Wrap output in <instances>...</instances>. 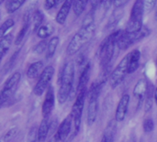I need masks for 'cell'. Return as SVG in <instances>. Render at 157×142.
Here are the masks:
<instances>
[{"label": "cell", "instance_id": "7c38bea8", "mask_svg": "<svg viewBox=\"0 0 157 142\" xmlns=\"http://www.w3.org/2000/svg\"><path fill=\"white\" fill-rule=\"evenodd\" d=\"M130 95L125 93L122 95V96L121 97L117 108H116V112H115V121L116 122H122L128 114L129 111V105H130Z\"/></svg>", "mask_w": 157, "mask_h": 142}, {"label": "cell", "instance_id": "60d3db41", "mask_svg": "<svg viewBox=\"0 0 157 142\" xmlns=\"http://www.w3.org/2000/svg\"><path fill=\"white\" fill-rule=\"evenodd\" d=\"M155 103L156 104L157 106V87L155 88Z\"/></svg>", "mask_w": 157, "mask_h": 142}, {"label": "cell", "instance_id": "5bb4252c", "mask_svg": "<svg viewBox=\"0 0 157 142\" xmlns=\"http://www.w3.org/2000/svg\"><path fill=\"white\" fill-rule=\"evenodd\" d=\"M148 84L149 83L145 79H140L133 88V95L137 99L138 107L144 101V98L148 90Z\"/></svg>", "mask_w": 157, "mask_h": 142}, {"label": "cell", "instance_id": "3957f363", "mask_svg": "<svg viewBox=\"0 0 157 142\" xmlns=\"http://www.w3.org/2000/svg\"><path fill=\"white\" fill-rule=\"evenodd\" d=\"M121 30H117L109 34L104 40L101 42L98 50V58L100 62V67L102 70H109L110 67L111 61L113 59V55L115 52V49L117 47V40Z\"/></svg>", "mask_w": 157, "mask_h": 142}, {"label": "cell", "instance_id": "f35d334b", "mask_svg": "<svg viewBox=\"0 0 157 142\" xmlns=\"http://www.w3.org/2000/svg\"><path fill=\"white\" fill-rule=\"evenodd\" d=\"M129 0H114V6L116 8H121Z\"/></svg>", "mask_w": 157, "mask_h": 142}, {"label": "cell", "instance_id": "ab89813d", "mask_svg": "<svg viewBox=\"0 0 157 142\" xmlns=\"http://www.w3.org/2000/svg\"><path fill=\"white\" fill-rule=\"evenodd\" d=\"M48 142H59V140H58V139L56 138V136L55 135H53V137L49 140Z\"/></svg>", "mask_w": 157, "mask_h": 142}, {"label": "cell", "instance_id": "277c9868", "mask_svg": "<svg viewBox=\"0 0 157 142\" xmlns=\"http://www.w3.org/2000/svg\"><path fill=\"white\" fill-rule=\"evenodd\" d=\"M104 83H105V79L95 82L92 84L89 90L87 91L88 106L86 111V123L88 126L94 125V123L97 120L98 112V98Z\"/></svg>", "mask_w": 157, "mask_h": 142}, {"label": "cell", "instance_id": "6da1fadb", "mask_svg": "<svg viewBox=\"0 0 157 142\" xmlns=\"http://www.w3.org/2000/svg\"><path fill=\"white\" fill-rule=\"evenodd\" d=\"M95 33H96V25L94 22L83 25L81 28L71 39L66 49L67 54L74 55L77 53L86 44H87L94 38Z\"/></svg>", "mask_w": 157, "mask_h": 142}, {"label": "cell", "instance_id": "ee69618b", "mask_svg": "<svg viewBox=\"0 0 157 142\" xmlns=\"http://www.w3.org/2000/svg\"><path fill=\"white\" fill-rule=\"evenodd\" d=\"M156 64H157V57H156Z\"/></svg>", "mask_w": 157, "mask_h": 142}, {"label": "cell", "instance_id": "d590c367", "mask_svg": "<svg viewBox=\"0 0 157 142\" xmlns=\"http://www.w3.org/2000/svg\"><path fill=\"white\" fill-rule=\"evenodd\" d=\"M157 0H144V12H151L154 10V8L156 6Z\"/></svg>", "mask_w": 157, "mask_h": 142}, {"label": "cell", "instance_id": "484cf974", "mask_svg": "<svg viewBox=\"0 0 157 142\" xmlns=\"http://www.w3.org/2000/svg\"><path fill=\"white\" fill-rule=\"evenodd\" d=\"M89 1L90 0H74L73 1V10L76 17H80L83 14Z\"/></svg>", "mask_w": 157, "mask_h": 142}, {"label": "cell", "instance_id": "e0dca14e", "mask_svg": "<svg viewBox=\"0 0 157 142\" xmlns=\"http://www.w3.org/2000/svg\"><path fill=\"white\" fill-rule=\"evenodd\" d=\"M90 73H91V65L89 62H87L83 67V70L80 73L78 84H77V89H76L77 92L87 88V84H88L89 78H90Z\"/></svg>", "mask_w": 157, "mask_h": 142}, {"label": "cell", "instance_id": "f1b7e54d", "mask_svg": "<svg viewBox=\"0 0 157 142\" xmlns=\"http://www.w3.org/2000/svg\"><path fill=\"white\" fill-rule=\"evenodd\" d=\"M29 26H30V23L29 22H24L22 28H20L19 32L17 33V37L15 39V44L16 45L21 44V42L23 41L25 36L27 35V33H28V31L29 29Z\"/></svg>", "mask_w": 157, "mask_h": 142}, {"label": "cell", "instance_id": "8fae6325", "mask_svg": "<svg viewBox=\"0 0 157 142\" xmlns=\"http://www.w3.org/2000/svg\"><path fill=\"white\" fill-rule=\"evenodd\" d=\"M55 105V95L52 86H49L46 90L45 97L41 106V114L43 118H50Z\"/></svg>", "mask_w": 157, "mask_h": 142}, {"label": "cell", "instance_id": "f6af8a7d", "mask_svg": "<svg viewBox=\"0 0 157 142\" xmlns=\"http://www.w3.org/2000/svg\"><path fill=\"white\" fill-rule=\"evenodd\" d=\"M0 15H1V14H0Z\"/></svg>", "mask_w": 157, "mask_h": 142}, {"label": "cell", "instance_id": "d4e9b609", "mask_svg": "<svg viewBox=\"0 0 157 142\" xmlns=\"http://www.w3.org/2000/svg\"><path fill=\"white\" fill-rule=\"evenodd\" d=\"M26 2V0H6V10L8 14H13L18 10L21 6Z\"/></svg>", "mask_w": 157, "mask_h": 142}, {"label": "cell", "instance_id": "52a82bcc", "mask_svg": "<svg viewBox=\"0 0 157 142\" xmlns=\"http://www.w3.org/2000/svg\"><path fill=\"white\" fill-rule=\"evenodd\" d=\"M144 0H135L131 15L130 19L127 24L126 31L128 32H137L141 30L144 27Z\"/></svg>", "mask_w": 157, "mask_h": 142}, {"label": "cell", "instance_id": "ba28073f", "mask_svg": "<svg viewBox=\"0 0 157 142\" xmlns=\"http://www.w3.org/2000/svg\"><path fill=\"white\" fill-rule=\"evenodd\" d=\"M128 63H129V57L128 54L125 55L122 60L119 62V64L115 67V69L109 74V85L112 89L117 88L126 78L128 73Z\"/></svg>", "mask_w": 157, "mask_h": 142}, {"label": "cell", "instance_id": "9c48e42d", "mask_svg": "<svg viewBox=\"0 0 157 142\" xmlns=\"http://www.w3.org/2000/svg\"><path fill=\"white\" fill-rule=\"evenodd\" d=\"M21 74L18 72L14 73L5 83L1 92H0V106L4 105L14 95L18 83L20 81Z\"/></svg>", "mask_w": 157, "mask_h": 142}, {"label": "cell", "instance_id": "4316f807", "mask_svg": "<svg viewBox=\"0 0 157 142\" xmlns=\"http://www.w3.org/2000/svg\"><path fill=\"white\" fill-rule=\"evenodd\" d=\"M44 19V16L42 14V12L39 9H35L32 17H31V22H32V26H33V31H37L38 28L42 25Z\"/></svg>", "mask_w": 157, "mask_h": 142}, {"label": "cell", "instance_id": "cb8c5ba5", "mask_svg": "<svg viewBox=\"0 0 157 142\" xmlns=\"http://www.w3.org/2000/svg\"><path fill=\"white\" fill-rule=\"evenodd\" d=\"M58 44H59V37H57V36L52 37L49 40L47 49H46V58L47 59H51L53 57V55L56 51V49L58 47Z\"/></svg>", "mask_w": 157, "mask_h": 142}, {"label": "cell", "instance_id": "7a4b0ae2", "mask_svg": "<svg viewBox=\"0 0 157 142\" xmlns=\"http://www.w3.org/2000/svg\"><path fill=\"white\" fill-rule=\"evenodd\" d=\"M75 80V64L73 62H68L64 64L60 77H59V91H58V102L63 105L70 96L73 89Z\"/></svg>", "mask_w": 157, "mask_h": 142}, {"label": "cell", "instance_id": "4dcf8cb0", "mask_svg": "<svg viewBox=\"0 0 157 142\" xmlns=\"http://www.w3.org/2000/svg\"><path fill=\"white\" fill-rule=\"evenodd\" d=\"M122 14H123V13H122L121 11L116 10V11L112 14V16H111V17H110V19H109V23H108L109 28L116 26V25L118 24V22L120 21V19H121Z\"/></svg>", "mask_w": 157, "mask_h": 142}, {"label": "cell", "instance_id": "8992f818", "mask_svg": "<svg viewBox=\"0 0 157 142\" xmlns=\"http://www.w3.org/2000/svg\"><path fill=\"white\" fill-rule=\"evenodd\" d=\"M151 34V30L147 27H143V28L137 32H128L125 29L121 30L117 40V47L120 50H127L134 43L144 39Z\"/></svg>", "mask_w": 157, "mask_h": 142}, {"label": "cell", "instance_id": "603a6c76", "mask_svg": "<svg viewBox=\"0 0 157 142\" xmlns=\"http://www.w3.org/2000/svg\"><path fill=\"white\" fill-rule=\"evenodd\" d=\"M53 30L54 28L51 24H42L36 32L39 38H40L41 39H46L53 33Z\"/></svg>", "mask_w": 157, "mask_h": 142}, {"label": "cell", "instance_id": "ac0fdd59", "mask_svg": "<svg viewBox=\"0 0 157 142\" xmlns=\"http://www.w3.org/2000/svg\"><path fill=\"white\" fill-rule=\"evenodd\" d=\"M52 126V122L50 118H43L38 128V141L43 142L48 137L50 129Z\"/></svg>", "mask_w": 157, "mask_h": 142}, {"label": "cell", "instance_id": "836d02e7", "mask_svg": "<svg viewBox=\"0 0 157 142\" xmlns=\"http://www.w3.org/2000/svg\"><path fill=\"white\" fill-rule=\"evenodd\" d=\"M27 142H39L38 141V129L36 127H32L29 129L28 134Z\"/></svg>", "mask_w": 157, "mask_h": 142}, {"label": "cell", "instance_id": "d6a6232c", "mask_svg": "<svg viewBox=\"0 0 157 142\" xmlns=\"http://www.w3.org/2000/svg\"><path fill=\"white\" fill-rule=\"evenodd\" d=\"M17 133H18L17 128H13V129H9L4 136V141L10 142L12 140H14V138L17 135Z\"/></svg>", "mask_w": 157, "mask_h": 142}, {"label": "cell", "instance_id": "44dd1931", "mask_svg": "<svg viewBox=\"0 0 157 142\" xmlns=\"http://www.w3.org/2000/svg\"><path fill=\"white\" fill-rule=\"evenodd\" d=\"M155 88L154 87V85L152 84H149L148 90L144 98V109L146 112L151 110V108L153 107V104L155 102Z\"/></svg>", "mask_w": 157, "mask_h": 142}, {"label": "cell", "instance_id": "9a60e30c", "mask_svg": "<svg viewBox=\"0 0 157 142\" xmlns=\"http://www.w3.org/2000/svg\"><path fill=\"white\" fill-rule=\"evenodd\" d=\"M73 1L74 0H64L62 6L60 7L56 17H55V21L56 23H58L59 25H63L67 19V17L70 13V10L73 8Z\"/></svg>", "mask_w": 157, "mask_h": 142}, {"label": "cell", "instance_id": "74e56055", "mask_svg": "<svg viewBox=\"0 0 157 142\" xmlns=\"http://www.w3.org/2000/svg\"><path fill=\"white\" fill-rule=\"evenodd\" d=\"M100 4L103 6L104 9L107 11L114 4V0H100Z\"/></svg>", "mask_w": 157, "mask_h": 142}, {"label": "cell", "instance_id": "b9f144b4", "mask_svg": "<svg viewBox=\"0 0 157 142\" xmlns=\"http://www.w3.org/2000/svg\"><path fill=\"white\" fill-rule=\"evenodd\" d=\"M155 20H157V7L155 9Z\"/></svg>", "mask_w": 157, "mask_h": 142}, {"label": "cell", "instance_id": "7bdbcfd3", "mask_svg": "<svg viewBox=\"0 0 157 142\" xmlns=\"http://www.w3.org/2000/svg\"><path fill=\"white\" fill-rule=\"evenodd\" d=\"M4 1H5V0H0V5H1V4H2V3L4 2Z\"/></svg>", "mask_w": 157, "mask_h": 142}, {"label": "cell", "instance_id": "7402d4cb", "mask_svg": "<svg viewBox=\"0 0 157 142\" xmlns=\"http://www.w3.org/2000/svg\"><path fill=\"white\" fill-rule=\"evenodd\" d=\"M12 39H13V36L11 34H8L0 39V62L9 50L11 43H12Z\"/></svg>", "mask_w": 157, "mask_h": 142}, {"label": "cell", "instance_id": "d6986e66", "mask_svg": "<svg viewBox=\"0 0 157 142\" xmlns=\"http://www.w3.org/2000/svg\"><path fill=\"white\" fill-rule=\"evenodd\" d=\"M42 70H43V62L41 61L32 62L27 70V77L29 79H35L36 77L39 76L40 73H41Z\"/></svg>", "mask_w": 157, "mask_h": 142}, {"label": "cell", "instance_id": "83f0119b", "mask_svg": "<svg viewBox=\"0 0 157 142\" xmlns=\"http://www.w3.org/2000/svg\"><path fill=\"white\" fill-rule=\"evenodd\" d=\"M14 24V20L12 18H8L3 24L0 25V39L8 35V31L13 28Z\"/></svg>", "mask_w": 157, "mask_h": 142}, {"label": "cell", "instance_id": "ffe728a7", "mask_svg": "<svg viewBox=\"0 0 157 142\" xmlns=\"http://www.w3.org/2000/svg\"><path fill=\"white\" fill-rule=\"evenodd\" d=\"M115 130H116V125H115V122L112 120L107 126L100 142H114Z\"/></svg>", "mask_w": 157, "mask_h": 142}, {"label": "cell", "instance_id": "1f68e13d", "mask_svg": "<svg viewBox=\"0 0 157 142\" xmlns=\"http://www.w3.org/2000/svg\"><path fill=\"white\" fill-rule=\"evenodd\" d=\"M47 45H48V42L46 39H42L40 40L35 47H34V52H36L37 54H41L43 53L46 49H47Z\"/></svg>", "mask_w": 157, "mask_h": 142}, {"label": "cell", "instance_id": "4fadbf2b", "mask_svg": "<svg viewBox=\"0 0 157 142\" xmlns=\"http://www.w3.org/2000/svg\"><path fill=\"white\" fill-rule=\"evenodd\" d=\"M72 128H73V119H72L71 116L69 115L59 125L57 131L54 135L56 136V138L58 139L59 141H64L68 138V136L71 134Z\"/></svg>", "mask_w": 157, "mask_h": 142}, {"label": "cell", "instance_id": "8d00e7d4", "mask_svg": "<svg viewBox=\"0 0 157 142\" xmlns=\"http://www.w3.org/2000/svg\"><path fill=\"white\" fill-rule=\"evenodd\" d=\"M61 0H45L44 1V8L46 10H51Z\"/></svg>", "mask_w": 157, "mask_h": 142}, {"label": "cell", "instance_id": "5b68a950", "mask_svg": "<svg viewBox=\"0 0 157 142\" xmlns=\"http://www.w3.org/2000/svg\"><path fill=\"white\" fill-rule=\"evenodd\" d=\"M86 96H87V88L77 92L75 101L72 106V111L70 116L73 119V127H74L73 137H75L79 133L81 128L82 115H83V110H84Z\"/></svg>", "mask_w": 157, "mask_h": 142}, {"label": "cell", "instance_id": "30bf717a", "mask_svg": "<svg viewBox=\"0 0 157 142\" xmlns=\"http://www.w3.org/2000/svg\"><path fill=\"white\" fill-rule=\"evenodd\" d=\"M54 73H55V70L53 66L52 65L46 66L42 70L41 73L40 74L39 80L33 89V93L36 96H40L43 95L44 92H46V90L50 86L52 79L54 75Z\"/></svg>", "mask_w": 157, "mask_h": 142}, {"label": "cell", "instance_id": "2e32d148", "mask_svg": "<svg viewBox=\"0 0 157 142\" xmlns=\"http://www.w3.org/2000/svg\"><path fill=\"white\" fill-rule=\"evenodd\" d=\"M129 57V63H128V73L132 74L136 72L140 65V59H141V52L139 50H133L128 53Z\"/></svg>", "mask_w": 157, "mask_h": 142}, {"label": "cell", "instance_id": "e575fe53", "mask_svg": "<svg viewBox=\"0 0 157 142\" xmlns=\"http://www.w3.org/2000/svg\"><path fill=\"white\" fill-rule=\"evenodd\" d=\"M18 53H19V50H17L10 57V59L8 60V62L6 63V65H5V67H4V71H5V72H8V71L13 67V65H14V63H15V61L17 60V56H18Z\"/></svg>", "mask_w": 157, "mask_h": 142}, {"label": "cell", "instance_id": "f546056e", "mask_svg": "<svg viewBox=\"0 0 157 142\" xmlns=\"http://www.w3.org/2000/svg\"><path fill=\"white\" fill-rule=\"evenodd\" d=\"M143 129L145 133H151L155 129V122L153 118H147L143 122Z\"/></svg>", "mask_w": 157, "mask_h": 142}]
</instances>
